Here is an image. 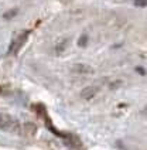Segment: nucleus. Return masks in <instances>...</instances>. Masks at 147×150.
Masks as SVG:
<instances>
[{
    "instance_id": "f257e3e1",
    "label": "nucleus",
    "mask_w": 147,
    "mask_h": 150,
    "mask_svg": "<svg viewBox=\"0 0 147 150\" xmlns=\"http://www.w3.org/2000/svg\"><path fill=\"white\" fill-rule=\"evenodd\" d=\"M18 127H20L18 120H16L11 115L0 112V129L1 130H4V132H17Z\"/></svg>"
},
{
    "instance_id": "f03ea898",
    "label": "nucleus",
    "mask_w": 147,
    "mask_h": 150,
    "mask_svg": "<svg viewBox=\"0 0 147 150\" xmlns=\"http://www.w3.org/2000/svg\"><path fill=\"white\" fill-rule=\"evenodd\" d=\"M28 34H30L28 31H23V33L17 34L16 37H14V40L10 44V47H8V54H13V55L18 54V51L21 50V47H23L25 44V41H27Z\"/></svg>"
},
{
    "instance_id": "7ed1b4c3",
    "label": "nucleus",
    "mask_w": 147,
    "mask_h": 150,
    "mask_svg": "<svg viewBox=\"0 0 147 150\" xmlns=\"http://www.w3.org/2000/svg\"><path fill=\"white\" fill-rule=\"evenodd\" d=\"M146 0H134V4L137 6V7H146Z\"/></svg>"
},
{
    "instance_id": "20e7f679",
    "label": "nucleus",
    "mask_w": 147,
    "mask_h": 150,
    "mask_svg": "<svg viewBox=\"0 0 147 150\" xmlns=\"http://www.w3.org/2000/svg\"><path fill=\"white\" fill-rule=\"evenodd\" d=\"M85 41H88V37H86V35H82L81 40H79V42H78V44H79L81 47H83V42H85Z\"/></svg>"
},
{
    "instance_id": "39448f33",
    "label": "nucleus",
    "mask_w": 147,
    "mask_h": 150,
    "mask_svg": "<svg viewBox=\"0 0 147 150\" xmlns=\"http://www.w3.org/2000/svg\"><path fill=\"white\" fill-rule=\"evenodd\" d=\"M0 92H1V86H0Z\"/></svg>"
}]
</instances>
